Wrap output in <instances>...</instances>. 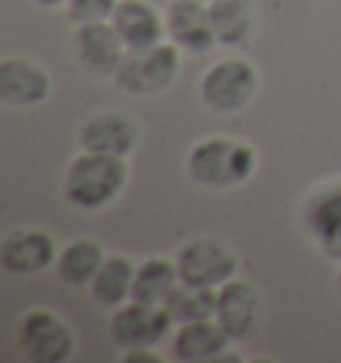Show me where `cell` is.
I'll use <instances>...</instances> for the list:
<instances>
[{"label": "cell", "instance_id": "cell-6", "mask_svg": "<svg viewBox=\"0 0 341 363\" xmlns=\"http://www.w3.org/2000/svg\"><path fill=\"white\" fill-rule=\"evenodd\" d=\"M176 267L182 284L219 289L238 275L240 259L235 249L224 238L216 235H197L179 246L176 251Z\"/></svg>", "mask_w": 341, "mask_h": 363}, {"label": "cell", "instance_id": "cell-5", "mask_svg": "<svg viewBox=\"0 0 341 363\" xmlns=\"http://www.w3.org/2000/svg\"><path fill=\"white\" fill-rule=\"evenodd\" d=\"M16 345L33 363H67L78 350L72 326L48 307H30L19 315Z\"/></svg>", "mask_w": 341, "mask_h": 363}, {"label": "cell", "instance_id": "cell-12", "mask_svg": "<svg viewBox=\"0 0 341 363\" xmlns=\"http://www.w3.org/2000/svg\"><path fill=\"white\" fill-rule=\"evenodd\" d=\"M54 80L40 62L30 57H6L0 62V102L16 110H33L48 102Z\"/></svg>", "mask_w": 341, "mask_h": 363}, {"label": "cell", "instance_id": "cell-4", "mask_svg": "<svg viewBox=\"0 0 341 363\" xmlns=\"http://www.w3.org/2000/svg\"><path fill=\"white\" fill-rule=\"evenodd\" d=\"M262 89V78L245 57H227L214 62L200 78V99L214 115H240L248 110Z\"/></svg>", "mask_w": 341, "mask_h": 363}, {"label": "cell", "instance_id": "cell-13", "mask_svg": "<svg viewBox=\"0 0 341 363\" xmlns=\"http://www.w3.org/2000/svg\"><path fill=\"white\" fill-rule=\"evenodd\" d=\"M72 51L78 57L80 67L96 78H115V72L128 54V48L120 40L112 22L75 24Z\"/></svg>", "mask_w": 341, "mask_h": 363}, {"label": "cell", "instance_id": "cell-24", "mask_svg": "<svg viewBox=\"0 0 341 363\" xmlns=\"http://www.w3.org/2000/svg\"><path fill=\"white\" fill-rule=\"evenodd\" d=\"M341 264V262H339ZM336 296L341 299V267H339V272H336Z\"/></svg>", "mask_w": 341, "mask_h": 363}, {"label": "cell", "instance_id": "cell-18", "mask_svg": "<svg viewBox=\"0 0 341 363\" xmlns=\"http://www.w3.org/2000/svg\"><path fill=\"white\" fill-rule=\"evenodd\" d=\"M134 278H137V264L123 257V254H107L104 264L99 267L96 278L88 286V294L99 307H115L131 302L134 296Z\"/></svg>", "mask_w": 341, "mask_h": 363}, {"label": "cell", "instance_id": "cell-9", "mask_svg": "<svg viewBox=\"0 0 341 363\" xmlns=\"http://www.w3.org/2000/svg\"><path fill=\"white\" fill-rule=\"evenodd\" d=\"M59 249L43 227H16L0 243V270L13 278H33L57 264Z\"/></svg>", "mask_w": 341, "mask_h": 363}, {"label": "cell", "instance_id": "cell-25", "mask_svg": "<svg viewBox=\"0 0 341 363\" xmlns=\"http://www.w3.org/2000/svg\"><path fill=\"white\" fill-rule=\"evenodd\" d=\"M203 3H214V0H203Z\"/></svg>", "mask_w": 341, "mask_h": 363}, {"label": "cell", "instance_id": "cell-17", "mask_svg": "<svg viewBox=\"0 0 341 363\" xmlns=\"http://www.w3.org/2000/svg\"><path fill=\"white\" fill-rule=\"evenodd\" d=\"M216 43L224 48H243L256 33V6L250 0H214L208 3Z\"/></svg>", "mask_w": 341, "mask_h": 363}, {"label": "cell", "instance_id": "cell-8", "mask_svg": "<svg viewBox=\"0 0 341 363\" xmlns=\"http://www.w3.org/2000/svg\"><path fill=\"white\" fill-rule=\"evenodd\" d=\"M173 329L168 310L160 305H144V302H125L115 307L107 331L110 340L120 350H144V347H158Z\"/></svg>", "mask_w": 341, "mask_h": 363}, {"label": "cell", "instance_id": "cell-16", "mask_svg": "<svg viewBox=\"0 0 341 363\" xmlns=\"http://www.w3.org/2000/svg\"><path fill=\"white\" fill-rule=\"evenodd\" d=\"M110 22L128 51L158 45L166 38V13H160L149 0H120Z\"/></svg>", "mask_w": 341, "mask_h": 363}, {"label": "cell", "instance_id": "cell-14", "mask_svg": "<svg viewBox=\"0 0 341 363\" xmlns=\"http://www.w3.org/2000/svg\"><path fill=\"white\" fill-rule=\"evenodd\" d=\"M166 38L184 54L203 57L216 48L211 9L203 0H170L166 9Z\"/></svg>", "mask_w": 341, "mask_h": 363}, {"label": "cell", "instance_id": "cell-15", "mask_svg": "<svg viewBox=\"0 0 341 363\" xmlns=\"http://www.w3.org/2000/svg\"><path fill=\"white\" fill-rule=\"evenodd\" d=\"M232 345L235 342L229 340L227 331L219 326L216 318H208V320L173 326L170 355L182 363H211L227 358Z\"/></svg>", "mask_w": 341, "mask_h": 363}, {"label": "cell", "instance_id": "cell-3", "mask_svg": "<svg viewBox=\"0 0 341 363\" xmlns=\"http://www.w3.org/2000/svg\"><path fill=\"white\" fill-rule=\"evenodd\" d=\"M182 48L168 40L141 51H128L115 72V86L137 99L160 96L182 75Z\"/></svg>", "mask_w": 341, "mask_h": 363}, {"label": "cell", "instance_id": "cell-10", "mask_svg": "<svg viewBox=\"0 0 341 363\" xmlns=\"http://www.w3.org/2000/svg\"><path fill=\"white\" fill-rule=\"evenodd\" d=\"M78 139L83 150L128 158L141 142V125L125 110H102L83 121Z\"/></svg>", "mask_w": 341, "mask_h": 363}, {"label": "cell", "instance_id": "cell-22", "mask_svg": "<svg viewBox=\"0 0 341 363\" xmlns=\"http://www.w3.org/2000/svg\"><path fill=\"white\" fill-rule=\"evenodd\" d=\"M120 0H69L67 16L72 24L110 22Z\"/></svg>", "mask_w": 341, "mask_h": 363}, {"label": "cell", "instance_id": "cell-11", "mask_svg": "<svg viewBox=\"0 0 341 363\" xmlns=\"http://www.w3.org/2000/svg\"><path fill=\"white\" fill-rule=\"evenodd\" d=\"M214 318L235 345L248 342L262 326V294L256 291L253 284L235 275L232 281L216 289V315Z\"/></svg>", "mask_w": 341, "mask_h": 363}, {"label": "cell", "instance_id": "cell-20", "mask_svg": "<svg viewBox=\"0 0 341 363\" xmlns=\"http://www.w3.org/2000/svg\"><path fill=\"white\" fill-rule=\"evenodd\" d=\"M182 284L176 259L168 257H149V259L137 264V278H134V296L137 302L144 305L166 307L170 291Z\"/></svg>", "mask_w": 341, "mask_h": 363}, {"label": "cell", "instance_id": "cell-7", "mask_svg": "<svg viewBox=\"0 0 341 363\" xmlns=\"http://www.w3.org/2000/svg\"><path fill=\"white\" fill-rule=\"evenodd\" d=\"M299 222L323 257L341 262V179L312 187L301 201Z\"/></svg>", "mask_w": 341, "mask_h": 363}, {"label": "cell", "instance_id": "cell-2", "mask_svg": "<svg viewBox=\"0 0 341 363\" xmlns=\"http://www.w3.org/2000/svg\"><path fill=\"white\" fill-rule=\"evenodd\" d=\"M128 179L131 169L125 158L80 150L64 169L62 195L78 211H102L123 195Z\"/></svg>", "mask_w": 341, "mask_h": 363}, {"label": "cell", "instance_id": "cell-23", "mask_svg": "<svg viewBox=\"0 0 341 363\" xmlns=\"http://www.w3.org/2000/svg\"><path fill=\"white\" fill-rule=\"evenodd\" d=\"M37 9H46V11H54V9H67L69 0H33Z\"/></svg>", "mask_w": 341, "mask_h": 363}, {"label": "cell", "instance_id": "cell-21", "mask_svg": "<svg viewBox=\"0 0 341 363\" xmlns=\"http://www.w3.org/2000/svg\"><path fill=\"white\" fill-rule=\"evenodd\" d=\"M166 310H168L173 326L195 323V320H208V318L216 315V289L179 284L170 291Z\"/></svg>", "mask_w": 341, "mask_h": 363}, {"label": "cell", "instance_id": "cell-1", "mask_svg": "<svg viewBox=\"0 0 341 363\" xmlns=\"http://www.w3.org/2000/svg\"><path fill=\"white\" fill-rule=\"evenodd\" d=\"M184 169L197 187L211 193H227L253 179L259 169V152L238 136H205L190 147Z\"/></svg>", "mask_w": 341, "mask_h": 363}, {"label": "cell", "instance_id": "cell-19", "mask_svg": "<svg viewBox=\"0 0 341 363\" xmlns=\"http://www.w3.org/2000/svg\"><path fill=\"white\" fill-rule=\"evenodd\" d=\"M107 259V251L93 238H72L57 257L59 278L72 289H88L99 267Z\"/></svg>", "mask_w": 341, "mask_h": 363}]
</instances>
